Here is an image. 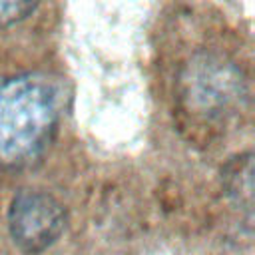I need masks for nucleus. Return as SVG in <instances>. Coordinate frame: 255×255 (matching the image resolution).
Returning a JSON list of instances; mask_svg holds the SVG:
<instances>
[{
	"label": "nucleus",
	"instance_id": "nucleus-3",
	"mask_svg": "<svg viewBox=\"0 0 255 255\" xmlns=\"http://www.w3.org/2000/svg\"><path fill=\"white\" fill-rule=\"evenodd\" d=\"M183 96L197 112L217 118L241 106L245 80L233 62L219 56H201L183 74Z\"/></svg>",
	"mask_w": 255,
	"mask_h": 255
},
{
	"label": "nucleus",
	"instance_id": "nucleus-2",
	"mask_svg": "<svg viewBox=\"0 0 255 255\" xmlns=\"http://www.w3.org/2000/svg\"><path fill=\"white\" fill-rule=\"evenodd\" d=\"M66 229V209L48 191L20 189L8 209V231L14 245L36 255L52 247Z\"/></svg>",
	"mask_w": 255,
	"mask_h": 255
},
{
	"label": "nucleus",
	"instance_id": "nucleus-5",
	"mask_svg": "<svg viewBox=\"0 0 255 255\" xmlns=\"http://www.w3.org/2000/svg\"><path fill=\"white\" fill-rule=\"evenodd\" d=\"M38 8L36 2H0V26H10L34 14Z\"/></svg>",
	"mask_w": 255,
	"mask_h": 255
},
{
	"label": "nucleus",
	"instance_id": "nucleus-1",
	"mask_svg": "<svg viewBox=\"0 0 255 255\" xmlns=\"http://www.w3.org/2000/svg\"><path fill=\"white\" fill-rule=\"evenodd\" d=\"M62 88L40 72L0 78V165L22 167L52 143L62 118Z\"/></svg>",
	"mask_w": 255,
	"mask_h": 255
},
{
	"label": "nucleus",
	"instance_id": "nucleus-4",
	"mask_svg": "<svg viewBox=\"0 0 255 255\" xmlns=\"http://www.w3.org/2000/svg\"><path fill=\"white\" fill-rule=\"evenodd\" d=\"M223 187H225V193L233 199V203L243 207L247 217L251 219V207H253V155L251 151H245L233 157L225 165Z\"/></svg>",
	"mask_w": 255,
	"mask_h": 255
}]
</instances>
